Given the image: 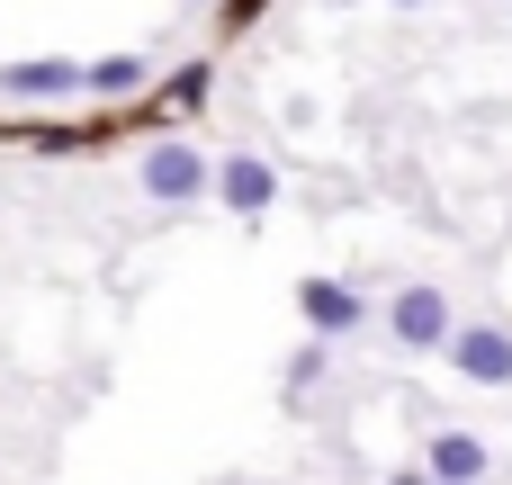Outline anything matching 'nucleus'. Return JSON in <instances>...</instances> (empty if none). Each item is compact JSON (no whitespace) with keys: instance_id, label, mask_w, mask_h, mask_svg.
<instances>
[{"instance_id":"1","label":"nucleus","mask_w":512,"mask_h":485,"mask_svg":"<svg viewBox=\"0 0 512 485\" xmlns=\"http://www.w3.org/2000/svg\"><path fill=\"white\" fill-rule=\"evenodd\" d=\"M387 342H396V351H441V360H450V342H459L450 288H441V279H405V288L387 297Z\"/></svg>"},{"instance_id":"6","label":"nucleus","mask_w":512,"mask_h":485,"mask_svg":"<svg viewBox=\"0 0 512 485\" xmlns=\"http://www.w3.org/2000/svg\"><path fill=\"white\" fill-rule=\"evenodd\" d=\"M0 90H9V99H72V90H90V63L27 54V63H0Z\"/></svg>"},{"instance_id":"7","label":"nucleus","mask_w":512,"mask_h":485,"mask_svg":"<svg viewBox=\"0 0 512 485\" xmlns=\"http://www.w3.org/2000/svg\"><path fill=\"white\" fill-rule=\"evenodd\" d=\"M216 207H234V216L279 207V171H270L261 153H225V162H216Z\"/></svg>"},{"instance_id":"4","label":"nucleus","mask_w":512,"mask_h":485,"mask_svg":"<svg viewBox=\"0 0 512 485\" xmlns=\"http://www.w3.org/2000/svg\"><path fill=\"white\" fill-rule=\"evenodd\" d=\"M423 477H432V485H486V477H495V450H486L477 432L441 423V432L423 441Z\"/></svg>"},{"instance_id":"2","label":"nucleus","mask_w":512,"mask_h":485,"mask_svg":"<svg viewBox=\"0 0 512 485\" xmlns=\"http://www.w3.org/2000/svg\"><path fill=\"white\" fill-rule=\"evenodd\" d=\"M207 153L189 144V135H162V144H144V162H135V189L153 198V207H198L207 198Z\"/></svg>"},{"instance_id":"12","label":"nucleus","mask_w":512,"mask_h":485,"mask_svg":"<svg viewBox=\"0 0 512 485\" xmlns=\"http://www.w3.org/2000/svg\"><path fill=\"white\" fill-rule=\"evenodd\" d=\"M387 485H432V477H423V468H396V477H387Z\"/></svg>"},{"instance_id":"13","label":"nucleus","mask_w":512,"mask_h":485,"mask_svg":"<svg viewBox=\"0 0 512 485\" xmlns=\"http://www.w3.org/2000/svg\"><path fill=\"white\" fill-rule=\"evenodd\" d=\"M396 9H423V0H396Z\"/></svg>"},{"instance_id":"5","label":"nucleus","mask_w":512,"mask_h":485,"mask_svg":"<svg viewBox=\"0 0 512 485\" xmlns=\"http://www.w3.org/2000/svg\"><path fill=\"white\" fill-rule=\"evenodd\" d=\"M450 369H459L468 387H512V333H504V324H459Z\"/></svg>"},{"instance_id":"8","label":"nucleus","mask_w":512,"mask_h":485,"mask_svg":"<svg viewBox=\"0 0 512 485\" xmlns=\"http://www.w3.org/2000/svg\"><path fill=\"white\" fill-rule=\"evenodd\" d=\"M153 90V54H99L90 63V99H144Z\"/></svg>"},{"instance_id":"10","label":"nucleus","mask_w":512,"mask_h":485,"mask_svg":"<svg viewBox=\"0 0 512 485\" xmlns=\"http://www.w3.org/2000/svg\"><path fill=\"white\" fill-rule=\"evenodd\" d=\"M207 90H216V72H207V63H189V72H180V81H171V108H198V99H207Z\"/></svg>"},{"instance_id":"14","label":"nucleus","mask_w":512,"mask_h":485,"mask_svg":"<svg viewBox=\"0 0 512 485\" xmlns=\"http://www.w3.org/2000/svg\"><path fill=\"white\" fill-rule=\"evenodd\" d=\"M189 9H207V0H189Z\"/></svg>"},{"instance_id":"11","label":"nucleus","mask_w":512,"mask_h":485,"mask_svg":"<svg viewBox=\"0 0 512 485\" xmlns=\"http://www.w3.org/2000/svg\"><path fill=\"white\" fill-rule=\"evenodd\" d=\"M261 18V0H225V27H252Z\"/></svg>"},{"instance_id":"3","label":"nucleus","mask_w":512,"mask_h":485,"mask_svg":"<svg viewBox=\"0 0 512 485\" xmlns=\"http://www.w3.org/2000/svg\"><path fill=\"white\" fill-rule=\"evenodd\" d=\"M297 315H306V342H351L369 324V297L351 279H297Z\"/></svg>"},{"instance_id":"9","label":"nucleus","mask_w":512,"mask_h":485,"mask_svg":"<svg viewBox=\"0 0 512 485\" xmlns=\"http://www.w3.org/2000/svg\"><path fill=\"white\" fill-rule=\"evenodd\" d=\"M324 369H333V342H306V351H288V378H279V387H288V396H315Z\"/></svg>"}]
</instances>
